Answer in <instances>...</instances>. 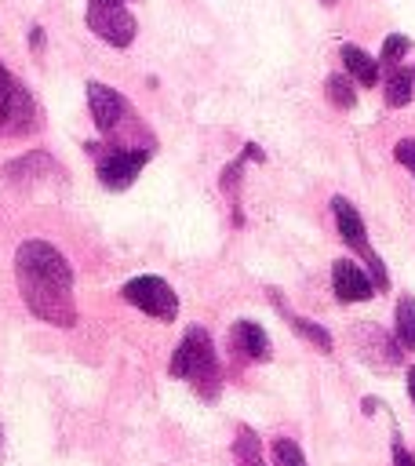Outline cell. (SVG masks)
<instances>
[{
  "label": "cell",
  "mask_w": 415,
  "mask_h": 466,
  "mask_svg": "<svg viewBox=\"0 0 415 466\" xmlns=\"http://www.w3.org/2000/svg\"><path fill=\"white\" fill-rule=\"evenodd\" d=\"M15 280L29 313L55 328L76 324V299H73V266L66 255L47 240H25L15 251Z\"/></svg>",
  "instance_id": "cell-1"
},
{
  "label": "cell",
  "mask_w": 415,
  "mask_h": 466,
  "mask_svg": "<svg viewBox=\"0 0 415 466\" xmlns=\"http://www.w3.org/2000/svg\"><path fill=\"white\" fill-rule=\"evenodd\" d=\"M175 379L189 382L204 400H215L222 393V368H218V357H215V342L204 328H189L182 335V342L175 346L171 353V368H167Z\"/></svg>",
  "instance_id": "cell-2"
},
{
  "label": "cell",
  "mask_w": 415,
  "mask_h": 466,
  "mask_svg": "<svg viewBox=\"0 0 415 466\" xmlns=\"http://www.w3.org/2000/svg\"><path fill=\"white\" fill-rule=\"evenodd\" d=\"M353 342L360 346V357H364L368 364H375V368H397L400 357H404V346L393 342V339H390L382 328H375V324L357 328V331H353Z\"/></svg>",
  "instance_id": "cell-9"
},
{
  "label": "cell",
  "mask_w": 415,
  "mask_h": 466,
  "mask_svg": "<svg viewBox=\"0 0 415 466\" xmlns=\"http://www.w3.org/2000/svg\"><path fill=\"white\" fill-rule=\"evenodd\" d=\"M269 299H273V306H277V309L284 313V320H288V324H291V328H295V331H299V335H302L306 342H313V346H317L320 353H331V335H328V331H324L320 324H313V320H306V317L291 313V309L284 306V299H280L277 291H269Z\"/></svg>",
  "instance_id": "cell-14"
},
{
  "label": "cell",
  "mask_w": 415,
  "mask_h": 466,
  "mask_svg": "<svg viewBox=\"0 0 415 466\" xmlns=\"http://www.w3.org/2000/svg\"><path fill=\"white\" fill-rule=\"evenodd\" d=\"M15 87H18V80L4 69V62H0V131H4V124H7V113H11V102H15Z\"/></svg>",
  "instance_id": "cell-21"
},
{
  "label": "cell",
  "mask_w": 415,
  "mask_h": 466,
  "mask_svg": "<svg viewBox=\"0 0 415 466\" xmlns=\"http://www.w3.org/2000/svg\"><path fill=\"white\" fill-rule=\"evenodd\" d=\"M393 328H397V342H400L408 353H415V299H411V295H400V299H397Z\"/></svg>",
  "instance_id": "cell-17"
},
{
  "label": "cell",
  "mask_w": 415,
  "mask_h": 466,
  "mask_svg": "<svg viewBox=\"0 0 415 466\" xmlns=\"http://www.w3.org/2000/svg\"><path fill=\"white\" fill-rule=\"evenodd\" d=\"M233 466H266V455H262V441L251 426H237V437H233Z\"/></svg>",
  "instance_id": "cell-16"
},
{
  "label": "cell",
  "mask_w": 415,
  "mask_h": 466,
  "mask_svg": "<svg viewBox=\"0 0 415 466\" xmlns=\"http://www.w3.org/2000/svg\"><path fill=\"white\" fill-rule=\"evenodd\" d=\"M393 466H415V455L404 448L400 437H393Z\"/></svg>",
  "instance_id": "cell-23"
},
{
  "label": "cell",
  "mask_w": 415,
  "mask_h": 466,
  "mask_svg": "<svg viewBox=\"0 0 415 466\" xmlns=\"http://www.w3.org/2000/svg\"><path fill=\"white\" fill-rule=\"evenodd\" d=\"M331 211H335V226H339V237L364 258V266H368V273H371V280H375V288L379 291H386L390 288V277H386V266H382V258L375 255V248H371V240H368V229H364V218H360V211L346 200V197H331Z\"/></svg>",
  "instance_id": "cell-3"
},
{
  "label": "cell",
  "mask_w": 415,
  "mask_h": 466,
  "mask_svg": "<svg viewBox=\"0 0 415 466\" xmlns=\"http://www.w3.org/2000/svg\"><path fill=\"white\" fill-rule=\"evenodd\" d=\"M87 106H91L95 127H98L102 135H109V138H120L127 127L138 124L131 102H127L120 91H113L109 84H102V80H91V84H87Z\"/></svg>",
  "instance_id": "cell-4"
},
{
  "label": "cell",
  "mask_w": 415,
  "mask_h": 466,
  "mask_svg": "<svg viewBox=\"0 0 415 466\" xmlns=\"http://www.w3.org/2000/svg\"><path fill=\"white\" fill-rule=\"evenodd\" d=\"M411 51V40L408 36H400V33H390L386 40H382V55H379V62L386 66V69H393V66H400V58Z\"/></svg>",
  "instance_id": "cell-20"
},
{
  "label": "cell",
  "mask_w": 415,
  "mask_h": 466,
  "mask_svg": "<svg viewBox=\"0 0 415 466\" xmlns=\"http://www.w3.org/2000/svg\"><path fill=\"white\" fill-rule=\"evenodd\" d=\"M47 171H51V175H62V171H58V164H55L47 153H25V157H18V160H11V164L4 167L7 182H15V186L44 182V178H47Z\"/></svg>",
  "instance_id": "cell-11"
},
{
  "label": "cell",
  "mask_w": 415,
  "mask_h": 466,
  "mask_svg": "<svg viewBox=\"0 0 415 466\" xmlns=\"http://www.w3.org/2000/svg\"><path fill=\"white\" fill-rule=\"evenodd\" d=\"M320 4H328V7H331V4H335V0H320Z\"/></svg>",
  "instance_id": "cell-26"
},
{
  "label": "cell",
  "mask_w": 415,
  "mask_h": 466,
  "mask_svg": "<svg viewBox=\"0 0 415 466\" xmlns=\"http://www.w3.org/2000/svg\"><path fill=\"white\" fill-rule=\"evenodd\" d=\"M393 157H397V160L415 175V138H400V142L393 146Z\"/></svg>",
  "instance_id": "cell-22"
},
{
  "label": "cell",
  "mask_w": 415,
  "mask_h": 466,
  "mask_svg": "<svg viewBox=\"0 0 415 466\" xmlns=\"http://www.w3.org/2000/svg\"><path fill=\"white\" fill-rule=\"evenodd\" d=\"M120 4H124V0H120Z\"/></svg>",
  "instance_id": "cell-28"
},
{
  "label": "cell",
  "mask_w": 415,
  "mask_h": 466,
  "mask_svg": "<svg viewBox=\"0 0 415 466\" xmlns=\"http://www.w3.org/2000/svg\"><path fill=\"white\" fill-rule=\"evenodd\" d=\"M342 62H346V73H349L360 87H375V84H379V58H371L364 47L346 44V47H342Z\"/></svg>",
  "instance_id": "cell-13"
},
{
  "label": "cell",
  "mask_w": 415,
  "mask_h": 466,
  "mask_svg": "<svg viewBox=\"0 0 415 466\" xmlns=\"http://www.w3.org/2000/svg\"><path fill=\"white\" fill-rule=\"evenodd\" d=\"M386 91V106H393V109H400V106H408L411 102V95H415V69H400V66H393L390 73H386V84H382Z\"/></svg>",
  "instance_id": "cell-15"
},
{
  "label": "cell",
  "mask_w": 415,
  "mask_h": 466,
  "mask_svg": "<svg viewBox=\"0 0 415 466\" xmlns=\"http://www.w3.org/2000/svg\"><path fill=\"white\" fill-rule=\"evenodd\" d=\"M120 295L131 302V306H138L142 313H149L153 320H175L178 317V295L171 291V284L164 280V277H131L124 288H120Z\"/></svg>",
  "instance_id": "cell-5"
},
{
  "label": "cell",
  "mask_w": 415,
  "mask_h": 466,
  "mask_svg": "<svg viewBox=\"0 0 415 466\" xmlns=\"http://www.w3.org/2000/svg\"><path fill=\"white\" fill-rule=\"evenodd\" d=\"M408 393H411V404H415V368L408 371Z\"/></svg>",
  "instance_id": "cell-24"
},
{
  "label": "cell",
  "mask_w": 415,
  "mask_h": 466,
  "mask_svg": "<svg viewBox=\"0 0 415 466\" xmlns=\"http://www.w3.org/2000/svg\"><path fill=\"white\" fill-rule=\"evenodd\" d=\"M357 80L349 76V73H331L328 80H324V95H328V102L335 106V109H353V102H357V87H353Z\"/></svg>",
  "instance_id": "cell-18"
},
{
  "label": "cell",
  "mask_w": 415,
  "mask_h": 466,
  "mask_svg": "<svg viewBox=\"0 0 415 466\" xmlns=\"http://www.w3.org/2000/svg\"><path fill=\"white\" fill-rule=\"evenodd\" d=\"M40 40H44V33H40V29H33V33H29V44H33V47H40Z\"/></svg>",
  "instance_id": "cell-25"
},
{
  "label": "cell",
  "mask_w": 415,
  "mask_h": 466,
  "mask_svg": "<svg viewBox=\"0 0 415 466\" xmlns=\"http://www.w3.org/2000/svg\"><path fill=\"white\" fill-rule=\"evenodd\" d=\"M229 346L237 357L244 360H269L273 357V346H269V335L255 324V320H237L229 328Z\"/></svg>",
  "instance_id": "cell-10"
},
{
  "label": "cell",
  "mask_w": 415,
  "mask_h": 466,
  "mask_svg": "<svg viewBox=\"0 0 415 466\" xmlns=\"http://www.w3.org/2000/svg\"><path fill=\"white\" fill-rule=\"evenodd\" d=\"M149 153L153 149H131V146H109L98 160V182L106 189H127L138 171L149 164Z\"/></svg>",
  "instance_id": "cell-7"
},
{
  "label": "cell",
  "mask_w": 415,
  "mask_h": 466,
  "mask_svg": "<svg viewBox=\"0 0 415 466\" xmlns=\"http://www.w3.org/2000/svg\"><path fill=\"white\" fill-rule=\"evenodd\" d=\"M87 29L109 47H127L135 40V18L120 0H87Z\"/></svg>",
  "instance_id": "cell-6"
},
{
  "label": "cell",
  "mask_w": 415,
  "mask_h": 466,
  "mask_svg": "<svg viewBox=\"0 0 415 466\" xmlns=\"http://www.w3.org/2000/svg\"><path fill=\"white\" fill-rule=\"evenodd\" d=\"M269 455H273V466H309L306 462V451L291 437H273Z\"/></svg>",
  "instance_id": "cell-19"
},
{
  "label": "cell",
  "mask_w": 415,
  "mask_h": 466,
  "mask_svg": "<svg viewBox=\"0 0 415 466\" xmlns=\"http://www.w3.org/2000/svg\"><path fill=\"white\" fill-rule=\"evenodd\" d=\"M36 124H40V116H36V102H33V95H29V91L18 84V87H15L11 113H7V124H4V135L22 138V135L36 131Z\"/></svg>",
  "instance_id": "cell-12"
},
{
  "label": "cell",
  "mask_w": 415,
  "mask_h": 466,
  "mask_svg": "<svg viewBox=\"0 0 415 466\" xmlns=\"http://www.w3.org/2000/svg\"><path fill=\"white\" fill-rule=\"evenodd\" d=\"M0 444H4V433H0Z\"/></svg>",
  "instance_id": "cell-27"
},
{
  "label": "cell",
  "mask_w": 415,
  "mask_h": 466,
  "mask_svg": "<svg viewBox=\"0 0 415 466\" xmlns=\"http://www.w3.org/2000/svg\"><path fill=\"white\" fill-rule=\"evenodd\" d=\"M331 288H335V299L339 302H368L379 291L375 280H371V273L360 269L349 258H335V266H331Z\"/></svg>",
  "instance_id": "cell-8"
}]
</instances>
